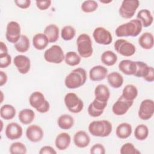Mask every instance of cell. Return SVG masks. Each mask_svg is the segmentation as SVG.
Wrapping results in <instances>:
<instances>
[{
    "mask_svg": "<svg viewBox=\"0 0 154 154\" xmlns=\"http://www.w3.org/2000/svg\"><path fill=\"white\" fill-rule=\"evenodd\" d=\"M142 28V24L139 20L133 19L118 26L116 29L115 33L118 37H137L141 33Z\"/></svg>",
    "mask_w": 154,
    "mask_h": 154,
    "instance_id": "1",
    "label": "cell"
},
{
    "mask_svg": "<svg viewBox=\"0 0 154 154\" xmlns=\"http://www.w3.org/2000/svg\"><path fill=\"white\" fill-rule=\"evenodd\" d=\"M87 80V73L84 69L79 67L73 70L64 79L66 87L69 89H75L82 86Z\"/></svg>",
    "mask_w": 154,
    "mask_h": 154,
    "instance_id": "2",
    "label": "cell"
},
{
    "mask_svg": "<svg viewBox=\"0 0 154 154\" xmlns=\"http://www.w3.org/2000/svg\"><path fill=\"white\" fill-rule=\"evenodd\" d=\"M88 131L93 136L99 137H108L112 132V126L106 120L91 122L88 125Z\"/></svg>",
    "mask_w": 154,
    "mask_h": 154,
    "instance_id": "3",
    "label": "cell"
},
{
    "mask_svg": "<svg viewBox=\"0 0 154 154\" xmlns=\"http://www.w3.org/2000/svg\"><path fill=\"white\" fill-rule=\"evenodd\" d=\"M76 46L80 57L88 58L92 55L93 52L92 42L88 34H81L76 39Z\"/></svg>",
    "mask_w": 154,
    "mask_h": 154,
    "instance_id": "4",
    "label": "cell"
},
{
    "mask_svg": "<svg viewBox=\"0 0 154 154\" xmlns=\"http://www.w3.org/2000/svg\"><path fill=\"white\" fill-rule=\"evenodd\" d=\"M29 102L32 108L40 113H45L49 110L50 104L40 91H35L32 93L29 97Z\"/></svg>",
    "mask_w": 154,
    "mask_h": 154,
    "instance_id": "5",
    "label": "cell"
},
{
    "mask_svg": "<svg viewBox=\"0 0 154 154\" xmlns=\"http://www.w3.org/2000/svg\"><path fill=\"white\" fill-rule=\"evenodd\" d=\"M64 104L67 109L72 113H79L84 108V102L75 93H67L64 99Z\"/></svg>",
    "mask_w": 154,
    "mask_h": 154,
    "instance_id": "6",
    "label": "cell"
},
{
    "mask_svg": "<svg viewBox=\"0 0 154 154\" xmlns=\"http://www.w3.org/2000/svg\"><path fill=\"white\" fill-rule=\"evenodd\" d=\"M64 52L59 45H54L44 52L45 60L50 63L60 64L64 60Z\"/></svg>",
    "mask_w": 154,
    "mask_h": 154,
    "instance_id": "7",
    "label": "cell"
},
{
    "mask_svg": "<svg viewBox=\"0 0 154 154\" xmlns=\"http://www.w3.org/2000/svg\"><path fill=\"white\" fill-rule=\"evenodd\" d=\"M140 5L138 0H124L119 10V13L121 17L125 19L132 18Z\"/></svg>",
    "mask_w": 154,
    "mask_h": 154,
    "instance_id": "8",
    "label": "cell"
},
{
    "mask_svg": "<svg viewBox=\"0 0 154 154\" xmlns=\"http://www.w3.org/2000/svg\"><path fill=\"white\" fill-rule=\"evenodd\" d=\"M114 47L117 53L124 57L132 56L136 52V48L132 43L122 38L117 40Z\"/></svg>",
    "mask_w": 154,
    "mask_h": 154,
    "instance_id": "9",
    "label": "cell"
},
{
    "mask_svg": "<svg viewBox=\"0 0 154 154\" xmlns=\"http://www.w3.org/2000/svg\"><path fill=\"white\" fill-rule=\"evenodd\" d=\"M93 37L94 41L99 45H109L112 42L111 33L102 26H99L94 29L93 32Z\"/></svg>",
    "mask_w": 154,
    "mask_h": 154,
    "instance_id": "10",
    "label": "cell"
},
{
    "mask_svg": "<svg viewBox=\"0 0 154 154\" xmlns=\"http://www.w3.org/2000/svg\"><path fill=\"white\" fill-rule=\"evenodd\" d=\"M20 26L16 21H11L8 23L6 28L5 37L8 42L11 43H16L21 36Z\"/></svg>",
    "mask_w": 154,
    "mask_h": 154,
    "instance_id": "11",
    "label": "cell"
},
{
    "mask_svg": "<svg viewBox=\"0 0 154 154\" xmlns=\"http://www.w3.org/2000/svg\"><path fill=\"white\" fill-rule=\"evenodd\" d=\"M154 113V102L152 99L143 100L140 105L138 112V117L143 120L150 119Z\"/></svg>",
    "mask_w": 154,
    "mask_h": 154,
    "instance_id": "12",
    "label": "cell"
},
{
    "mask_svg": "<svg viewBox=\"0 0 154 154\" xmlns=\"http://www.w3.org/2000/svg\"><path fill=\"white\" fill-rule=\"evenodd\" d=\"M133 103L134 101L128 100L121 95L112 105V112L116 116H123L128 112Z\"/></svg>",
    "mask_w": 154,
    "mask_h": 154,
    "instance_id": "13",
    "label": "cell"
},
{
    "mask_svg": "<svg viewBox=\"0 0 154 154\" xmlns=\"http://www.w3.org/2000/svg\"><path fill=\"white\" fill-rule=\"evenodd\" d=\"M13 63L18 72L21 74H26L30 70L31 61L29 58L26 55H16L13 59Z\"/></svg>",
    "mask_w": 154,
    "mask_h": 154,
    "instance_id": "14",
    "label": "cell"
},
{
    "mask_svg": "<svg viewBox=\"0 0 154 154\" xmlns=\"http://www.w3.org/2000/svg\"><path fill=\"white\" fill-rule=\"evenodd\" d=\"M44 135L42 128L37 125H31L28 126L26 130V137L27 139L33 143L40 141Z\"/></svg>",
    "mask_w": 154,
    "mask_h": 154,
    "instance_id": "15",
    "label": "cell"
},
{
    "mask_svg": "<svg viewBox=\"0 0 154 154\" xmlns=\"http://www.w3.org/2000/svg\"><path fill=\"white\" fill-rule=\"evenodd\" d=\"M23 134V129L17 123L11 122L8 123L5 128V135L10 140L20 138Z\"/></svg>",
    "mask_w": 154,
    "mask_h": 154,
    "instance_id": "16",
    "label": "cell"
},
{
    "mask_svg": "<svg viewBox=\"0 0 154 154\" xmlns=\"http://www.w3.org/2000/svg\"><path fill=\"white\" fill-rule=\"evenodd\" d=\"M108 75V69L101 65L93 66L89 71L90 79L93 81L103 80Z\"/></svg>",
    "mask_w": 154,
    "mask_h": 154,
    "instance_id": "17",
    "label": "cell"
},
{
    "mask_svg": "<svg viewBox=\"0 0 154 154\" xmlns=\"http://www.w3.org/2000/svg\"><path fill=\"white\" fill-rule=\"evenodd\" d=\"M106 105L107 103L101 102L94 99L88 105L87 110L88 114L93 117H99L103 114Z\"/></svg>",
    "mask_w": 154,
    "mask_h": 154,
    "instance_id": "18",
    "label": "cell"
},
{
    "mask_svg": "<svg viewBox=\"0 0 154 154\" xmlns=\"http://www.w3.org/2000/svg\"><path fill=\"white\" fill-rule=\"evenodd\" d=\"M94 96L96 100L107 103L110 97V91L106 85L99 84L94 89Z\"/></svg>",
    "mask_w": 154,
    "mask_h": 154,
    "instance_id": "19",
    "label": "cell"
},
{
    "mask_svg": "<svg viewBox=\"0 0 154 154\" xmlns=\"http://www.w3.org/2000/svg\"><path fill=\"white\" fill-rule=\"evenodd\" d=\"M73 142L78 147L85 148L89 145L90 138L85 131H78L73 136Z\"/></svg>",
    "mask_w": 154,
    "mask_h": 154,
    "instance_id": "20",
    "label": "cell"
},
{
    "mask_svg": "<svg viewBox=\"0 0 154 154\" xmlns=\"http://www.w3.org/2000/svg\"><path fill=\"white\" fill-rule=\"evenodd\" d=\"M71 143L70 135L67 132H61L55 138V145L59 150H64L67 149Z\"/></svg>",
    "mask_w": 154,
    "mask_h": 154,
    "instance_id": "21",
    "label": "cell"
},
{
    "mask_svg": "<svg viewBox=\"0 0 154 154\" xmlns=\"http://www.w3.org/2000/svg\"><path fill=\"white\" fill-rule=\"evenodd\" d=\"M119 70L127 75H134L136 71L135 61L130 60H123L119 64Z\"/></svg>",
    "mask_w": 154,
    "mask_h": 154,
    "instance_id": "22",
    "label": "cell"
},
{
    "mask_svg": "<svg viewBox=\"0 0 154 154\" xmlns=\"http://www.w3.org/2000/svg\"><path fill=\"white\" fill-rule=\"evenodd\" d=\"M137 19L141 22L143 27L147 28L152 24L153 21V17L149 10L142 9L138 12L137 15Z\"/></svg>",
    "mask_w": 154,
    "mask_h": 154,
    "instance_id": "23",
    "label": "cell"
},
{
    "mask_svg": "<svg viewBox=\"0 0 154 154\" xmlns=\"http://www.w3.org/2000/svg\"><path fill=\"white\" fill-rule=\"evenodd\" d=\"M138 44L144 49H151L153 47L154 39L152 33L146 32L142 34L138 40Z\"/></svg>",
    "mask_w": 154,
    "mask_h": 154,
    "instance_id": "24",
    "label": "cell"
},
{
    "mask_svg": "<svg viewBox=\"0 0 154 154\" xmlns=\"http://www.w3.org/2000/svg\"><path fill=\"white\" fill-rule=\"evenodd\" d=\"M132 128L131 124L123 122L119 124L116 129V134L120 139H126L131 136Z\"/></svg>",
    "mask_w": 154,
    "mask_h": 154,
    "instance_id": "25",
    "label": "cell"
},
{
    "mask_svg": "<svg viewBox=\"0 0 154 154\" xmlns=\"http://www.w3.org/2000/svg\"><path fill=\"white\" fill-rule=\"evenodd\" d=\"M106 78L109 85L114 88H119L123 84V77L117 72L109 73L107 75Z\"/></svg>",
    "mask_w": 154,
    "mask_h": 154,
    "instance_id": "26",
    "label": "cell"
},
{
    "mask_svg": "<svg viewBox=\"0 0 154 154\" xmlns=\"http://www.w3.org/2000/svg\"><path fill=\"white\" fill-rule=\"evenodd\" d=\"M49 42L44 33H37L32 38V45L37 50H43L48 45Z\"/></svg>",
    "mask_w": 154,
    "mask_h": 154,
    "instance_id": "27",
    "label": "cell"
},
{
    "mask_svg": "<svg viewBox=\"0 0 154 154\" xmlns=\"http://www.w3.org/2000/svg\"><path fill=\"white\" fill-rule=\"evenodd\" d=\"M44 34L49 43H55L59 38V28L55 24L48 25L44 29Z\"/></svg>",
    "mask_w": 154,
    "mask_h": 154,
    "instance_id": "28",
    "label": "cell"
},
{
    "mask_svg": "<svg viewBox=\"0 0 154 154\" xmlns=\"http://www.w3.org/2000/svg\"><path fill=\"white\" fill-rule=\"evenodd\" d=\"M18 118L20 123L23 125H29L35 118V112L31 109L25 108L20 111Z\"/></svg>",
    "mask_w": 154,
    "mask_h": 154,
    "instance_id": "29",
    "label": "cell"
},
{
    "mask_svg": "<svg viewBox=\"0 0 154 154\" xmlns=\"http://www.w3.org/2000/svg\"><path fill=\"white\" fill-rule=\"evenodd\" d=\"M58 126L63 130H69L71 129L74 125V119L69 114H64L61 115L57 120Z\"/></svg>",
    "mask_w": 154,
    "mask_h": 154,
    "instance_id": "30",
    "label": "cell"
},
{
    "mask_svg": "<svg viewBox=\"0 0 154 154\" xmlns=\"http://www.w3.org/2000/svg\"><path fill=\"white\" fill-rule=\"evenodd\" d=\"M16 114L15 108L10 104H5L1 106L0 108L1 117L5 120L13 119Z\"/></svg>",
    "mask_w": 154,
    "mask_h": 154,
    "instance_id": "31",
    "label": "cell"
},
{
    "mask_svg": "<svg viewBox=\"0 0 154 154\" xmlns=\"http://www.w3.org/2000/svg\"><path fill=\"white\" fill-rule=\"evenodd\" d=\"M138 89L133 84H128L123 89L122 96L126 100L134 101L138 96Z\"/></svg>",
    "mask_w": 154,
    "mask_h": 154,
    "instance_id": "32",
    "label": "cell"
},
{
    "mask_svg": "<svg viewBox=\"0 0 154 154\" xmlns=\"http://www.w3.org/2000/svg\"><path fill=\"white\" fill-rule=\"evenodd\" d=\"M101 61L103 64L107 66H114L117 61V56L114 52L111 51H106L101 55Z\"/></svg>",
    "mask_w": 154,
    "mask_h": 154,
    "instance_id": "33",
    "label": "cell"
},
{
    "mask_svg": "<svg viewBox=\"0 0 154 154\" xmlns=\"http://www.w3.org/2000/svg\"><path fill=\"white\" fill-rule=\"evenodd\" d=\"M15 49L20 53H24L28 51L30 46L29 40L25 35H21L19 40L14 44Z\"/></svg>",
    "mask_w": 154,
    "mask_h": 154,
    "instance_id": "34",
    "label": "cell"
},
{
    "mask_svg": "<svg viewBox=\"0 0 154 154\" xmlns=\"http://www.w3.org/2000/svg\"><path fill=\"white\" fill-rule=\"evenodd\" d=\"M135 63L137 68L134 76L138 78H145L149 72L150 66H149L146 63L143 61H135Z\"/></svg>",
    "mask_w": 154,
    "mask_h": 154,
    "instance_id": "35",
    "label": "cell"
},
{
    "mask_svg": "<svg viewBox=\"0 0 154 154\" xmlns=\"http://www.w3.org/2000/svg\"><path fill=\"white\" fill-rule=\"evenodd\" d=\"M149 135L148 127L144 124H140L137 125L134 131V137L140 141L146 140Z\"/></svg>",
    "mask_w": 154,
    "mask_h": 154,
    "instance_id": "36",
    "label": "cell"
},
{
    "mask_svg": "<svg viewBox=\"0 0 154 154\" xmlns=\"http://www.w3.org/2000/svg\"><path fill=\"white\" fill-rule=\"evenodd\" d=\"M64 61L66 64L70 66H75L80 63L81 57L75 51H69L66 54Z\"/></svg>",
    "mask_w": 154,
    "mask_h": 154,
    "instance_id": "37",
    "label": "cell"
},
{
    "mask_svg": "<svg viewBox=\"0 0 154 154\" xmlns=\"http://www.w3.org/2000/svg\"><path fill=\"white\" fill-rule=\"evenodd\" d=\"M76 35V30L71 25L64 26L61 31V37L66 41L72 40Z\"/></svg>",
    "mask_w": 154,
    "mask_h": 154,
    "instance_id": "38",
    "label": "cell"
},
{
    "mask_svg": "<svg viewBox=\"0 0 154 154\" xmlns=\"http://www.w3.org/2000/svg\"><path fill=\"white\" fill-rule=\"evenodd\" d=\"M81 8L82 11L85 13H92L97 9L98 3L94 0L85 1L82 3Z\"/></svg>",
    "mask_w": 154,
    "mask_h": 154,
    "instance_id": "39",
    "label": "cell"
},
{
    "mask_svg": "<svg viewBox=\"0 0 154 154\" xmlns=\"http://www.w3.org/2000/svg\"><path fill=\"white\" fill-rule=\"evenodd\" d=\"M11 154H25L27 152L25 145L21 142H14L12 143L9 149Z\"/></svg>",
    "mask_w": 154,
    "mask_h": 154,
    "instance_id": "40",
    "label": "cell"
},
{
    "mask_svg": "<svg viewBox=\"0 0 154 154\" xmlns=\"http://www.w3.org/2000/svg\"><path fill=\"white\" fill-rule=\"evenodd\" d=\"M121 154H139L140 152L138 150L133 144L131 143H126L124 144L120 148V151Z\"/></svg>",
    "mask_w": 154,
    "mask_h": 154,
    "instance_id": "41",
    "label": "cell"
},
{
    "mask_svg": "<svg viewBox=\"0 0 154 154\" xmlns=\"http://www.w3.org/2000/svg\"><path fill=\"white\" fill-rule=\"evenodd\" d=\"M90 152L92 154H105V149L102 144L96 143L91 147Z\"/></svg>",
    "mask_w": 154,
    "mask_h": 154,
    "instance_id": "42",
    "label": "cell"
},
{
    "mask_svg": "<svg viewBox=\"0 0 154 154\" xmlns=\"http://www.w3.org/2000/svg\"><path fill=\"white\" fill-rule=\"evenodd\" d=\"M11 63V57L8 54L0 57V67L1 69L7 68Z\"/></svg>",
    "mask_w": 154,
    "mask_h": 154,
    "instance_id": "43",
    "label": "cell"
},
{
    "mask_svg": "<svg viewBox=\"0 0 154 154\" xmlns=\"http://www.w3.org/2000/svg\"><path fill=\"white\" fill-rule=\"evenodd\" d=\"M52 1H36L35 4L37 7L40 10H46L49 8L51 5Z\"/></svg>",
    "mask_w": 154,
    "mask_h": 154,
    "instance_id": "44",
    "label": "cell"
},
{
    "mask_svg": "<svg viewBox=\"0 0 154 154\" xmlns=\"http://www.w3.org/2000/svg\"><path fill=\"white\" fill-rule=\"evenodd\" d=\"M31 1L30 0H15L14 3L16 5L20 8L22 9H26L29 7L31 5Z\"/></svg>",
    "mask_w": 154,
    "mask_h": 154,
    "instance_id": "45",
    "label": "cell"
},
{
    "mask_svg": "<svg viewBox=\"0 0 154 154\" xmlns=\"http://www.w3.org/2000/svg\"><path fill=\"white\" fill-rule=\"evenodd\" d=\"M38 153L40 154H56L57 152L52 147L50 146H45L40 149Z\"/></svg>",
    "mask_w": 154,
    "mask_h": 154,
    "instance_id": "46",
    "label": "cell"
},
{
    "mask_svg": "<svg viewBox=\"0 0 154 154\" xmlns=\"http://www.w3.org/2000/svg\"><path fill=\"white\" fill-rule=\"evenodd\" d=\"M143 79L145 81H146L147 82H152L154 81V69H153V67L150 66V69L149 70V72L147 75Z\"/></svg>",
    "mask_w": 154,
    "mask_h": 154,
    "instance_id": "47",
    "label": "cell"
},
{
    "mask_svg": "<svg viewBox=\"0 0 154 154\" xmlns=\"http://www.w3.org/2000/svg\"><path fill=\"white\" fill-rule=\"evenodd\" d=\"M8 54V48L7 45L2 41L0 42V57Z\"/></svg>",
    "mask_w": 154,
    "mask_h": 154,
    "instance_id": "48",
    "label": "cell"
},
{
    "mask_svg": "<svg viewBox=\"0 0 154 154\" xmlns=\"http://www.w3.org/2000/svg\"><path fill=\"white\" fill-rule=\"evenodd\" d=\"M8 79L7 75L3 71H0V86L2 87L7 83Z\"/></svg>",
    "mask_w": 154,
    "mask_h": 154,
    "instance_id": "49",
    "label": "cell"
},
{
    "mask_svg": "<svg viewBox=\"0 0 154 154\" xmlns=\"http://www.w3.org/2000/svg\"><path fill=\"white\" fill-rule=\"evenodd\" d=\"M1 97H2L1 100V103H2L3 102V93L2 91H1Z\"/></svg>",
    "mask_w": 154,
    "mask_h": 154,
    "instance_id": "50",
    "label": "cell"
},
{
    "mask_svg": "<svg viewBox=\"0 0 154 154\" xmlns=\"http://www.w3.org/2000/svg\"><path fill=\"white\" fill-rule=\"evenodd\" d=\"M1 132L2 131V125H3V124H2V120L1 121Z\"/></svg>",
    "mask_w": 154,
    "mask_h": 154,
    "instance_id": "51",
    "label": "cell"
}]
</instances>
